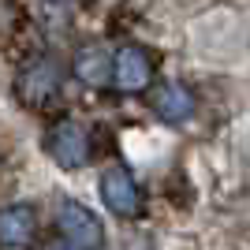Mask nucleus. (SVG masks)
Masks as SVG:
<instances>
[{
    "instance_id": "obj_1",
    "label": "nucleus",
    "mask_w": 250,
    "mask_h": 250,
    "mask_svg": "<svg viewBox=\"0 0 250 250\" xmlns=\"http://www.w3.org/2000/svg\"><path fill=\"white\" fill-rule=\"evenodd\" d=\"M56 228H60L63 243L71 250H97L104 239V228L97 220V213H90L83 202H71V198L60 202V209H56Z\"/></svg>"
},
{
    "instance_id": "obj_9",
    "label": "nucleus",
    "mask_w": 250,
    "mask_h": 250,
    "mask_svg": "<svg viewBox=\"0 0 250 250\" xmlns=\"http://www.w3.org/2000/svg\"><path fill=\"white\" fill-rule=\"evenodd\" d=\"M49 250H67V247H49Z\"/></svg>"
},
{
    "instance_id": "obj_4",
    "label": "nucleus",
    "mask_w": 250,
    "mask_h": 250,
    "mask_svg": "<svg viewBox=\"0 0 250 250\" xmlns=\"http://www.w3.org/2000/svg\"><path fill=\"white\" fill-rule=\"evenodd\" d=\"M101 198L104 206L112 209L116 217H135L138 213V187H135V179H131V172L127 168H104L101 172Z\"/></svg>"
},
{
    "instance_id": "obj_2",
    "label": "nucleus",
    "mask_w": 250,
    "mask_h": 250,
    "mask_svg": "<svg viewBox=\"0 0 250 250\" xmlns=\"http://www.w3.org/2000/svg\"><path fill=\"white\" fill-rule=\"evenodd\" d=\"M45 146H49V157L60 168H67V172H75V168H83L86 161H90V138H86V127L75 124V120L52 124Z\"/></svg>"
},
{
    "instance_id": "obj_7",
    "label": "nucleus",
    "mask_w": 250,
    "mask_h": 250,
    "mask_svg": "<svg viewBox=\"0 0 250 250\" xmlns=\"http://www.w3.org/2000/svg\"><path fill=\"white\" fill-rule=\"evenodd\" d=\"M56 86H60V79H56V63H49V60H34L30 67L22 71L19 90H22V97H26V101L42 104V101H49V97L56 94Z\"/></svg>"
},
{
    "instance_id": "obj_5",
    "label": "nucleus",
    "mask_w": 250,
    "mask_h": 250,
    "mask_svg": "<svg viewBox=\"0 0 250 250\" xmlns=\"http://www.w3.org/2000/svg\"><path fill=\"white\" fill-rule=\"evenodd\" d=\"M153 108L165 124H183V120H190V112H194V97H190V90L179 83V79H165V83L153 90Z\"/></svg>"
},
{
    "instance_id": "obj_10",
    "label": "nucleus",
    "mask_w": 250,
    "mask_h": 250,
    "mask_svg": "<svg viewBox=\"0 0 250 250\" xmlns=\"http://www.w3.org/2000/svg\"><path fill=\"white\" fill-rule=\"evenodd\" d=\"M52 4H63V0H52Z\"/></svg>"
},
{
    "instance_id": "obj_3",
    "label": "nucleus",
    "mask_w": 250,
    "mask_h": 250,
    "mask_svg": "<svg viewBox=\"0 0 250 250\" xmlns=\"http://www.w3.org/2000/svg\"><path fill=\"white\" fill-rule=\"evenodd\" d=\"M149 79H153V60H149L146 49L138 45H124V49L112 56V83L124 90V94H138L146 90Z\"/></svg>"
},
{
    "instance_id": "obj_6",
    "label": "nucleus",
    "mask_w": 250,
    "mask_h": 250,
    "mask_svg": "<svg viewBox=\"0 0 250 250\" xmlns=\"http://www.w3.org/2000/svg\"><path fill=\"white\" fill-rule=\"evenodd\" d=\"M34 209L30 206H8L0 209V247L4 250H26L34 239Z\"/></svg>"
},
{
    "instance_id": "obj_8",
    "label": "nucleus",
    "mask_w": 250,
    "mask_h": 250,
    "mask_svg": "<svg viewBox=\"0 0 250 250\" xmlns=\"http://www.w3.org/2000/svg\"><path fill=\"white\" fill-rule=\"evenodd\" d=\"M75 75H79L86 86L112 83V52L101 49V45H86V49L75 56Z\"/></svg>"
}]
</instances>
